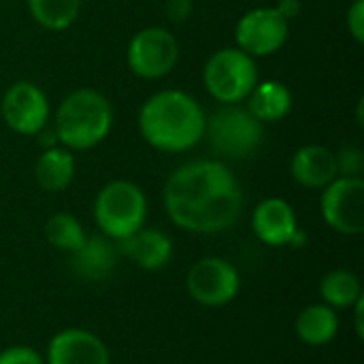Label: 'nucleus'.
Returning a JSON list of instances; mask_svg holds the SVG:
<instances>
[{
  "mask_svg": "<svg viewBox=\"0 0 364 364\" xmlns=\"http://www.w3.org/2000/svg\"><path fill=\"white\" fill-rule=\"evenodd\" d=\"M164 207L175 226L196 235H215L232 228L241 218L243 192L224 162L194 160L166 179Z\"/></svg>",
  "mask_w": 364,
  "mask_h": 364,
  "instance_id": "obj_1",
  "label": "nucleus"
},
{
  "mask_svg": "<svg viewBox=\"0 0 364 364\" xmlns=\"http://www.w3.org/2000/svg\"><path fill=\"white\" fill-rule=\"evenodd\" d=\"M207 128V115L196 98L181 90H162L147 98L139 111V130L143 139L166 154L188 151L200 143Z\"/></svg>",
  "mask_w": 364,
  "mask_h": 364,
  "instance_id": "obj_2",
  "label": "nucleus"
},
{
  "mask_svg": "<svg viewBox=\"0 0 364 364\" xmlns=\"http://www.w3.org/2000/svg\"><path fill=\"white\" fill-rule=\"evenodd\" d=\"M113 126V107L96 90H75L58 107L55 136L66 149H92Z\"/></svg>",
  "mask_w": 364,
  "mask_h": 364,
  "instance_id": "obj_3",
  "label": "nucleus"
},
{
  "mask_svg": "<svg viewBox=\"0 0 364 364\" xmlns=\"http://www.w3.org/2000/svg\"><path fill=\"white\" fill-rule=\"evenodd\" d=\"M145 218L147 198L143 190L132 181H109L94 200V220L100 232L115 243L143 228Z\"/></svg>",
  "mask_w": 364,
  "mask_h": 364,
  "instance_id": "obj_4",
  "label": "nucleus"
},
{
  "mask_svg": "<svg viewBox=\"0 0 364 364\" xmlns=\"http://www.w3.org/2000/svg\"><path fill=\"white\" fill-rule=\"evenodd\" d=\"M203 81L215 100L237 105L245 100L258 83V68L254 58L243 49L224 47L207 60Z\"/></svg>",
  "mask_w": 364,
  "mask_h": 364,
  "instance_id": "obj_5",
  "label": "nucleus"
},
{
  "mask_svg": "<svg viewBox=\"0 0 364 364\" xmlns=\"http://www.w3.org/2000/svg\"><path fill=\"white\" fill-rule=\"evenodd\" d=\"M205 134L211 147L224 158H247L264 141V126L247 109L228 105L207 119Z\"/></svg>",
  "mask_w": 364,
  "mask_h": 364,
  "instance_id": "obj_6",
  "label": "nucleus"
},
{
  "mask_svg": "<svg viewBox=\"0 0 364 364\" xmlns=\"http://www.w3.org/2000/svg\"><path fill=\"white\" fill-rule=\"evenodd\" d=\"M190 299L203 307H224L241 290V275L232 262L220 256H207L194 262L186 275Z\"/></svg>",
  "mask_w": 364,
  "mask_h": 364,
  "instance_id": "obj_7",
  "label": "nucleus"
},
{
  "mask_svg": "<svg viewBox=\"0 0 364 364\" xmlns=\"http://www.w3.org/2000/svg\"><path fill=\"white\" fill-rule=\"evenodd\" d=\"M128 66L141 79L166 77L179 60L177 38L158 26L143 28L130 38L128 45Z\"/></svg>",
  "mask_w": 364,
  "mask_h": 364,
  "instance_id": "obj_8",
  "label": "nucleus"
},
{
  "mask_svg": "<svg viewBox=\"0 0 364 364\" xmlns=\"http://www.w3.org/2000/svg\"><path fill=\"white\" fill-rule=\"evenodd\" d=\"M324 222L339 235H360L364 230L363 177H337L320 198Z\"/></svg>",
  "mask_w": 364,
  "mask_h": 364,
  "instance_id": "obj_9",
  "label": "nucleus"
},
{
  "mask_svg": "<svg viewBox=\"0 0 364 364\" xmlns=\"http://www.w3.org/2000/svg\"><path fill=\"white\" fill-rule=\"evenodd\" d=\"M290 21L275 6H260L245 13L235 30L237 45L252 58L271 55L288 41Z\"/></svg>",
  "mask_w": 364,
  "mask_h": 364,
  "instance_id": "obj_10",
  "label": "nucleus"
},
{
  "mask_svg": "<svg viewBox=\"0 0 364 364\" xmlns=\"http://www.w3.org/2000/svg\"><path fill=\"white\" fill-rule=\"evenodd\" d=\"M0 109L6 126L23 136L38 134L49 119V100L45 92L32 81L13 83L4 92Z\"/></svg>",
  "mask_w": 364,
  "mask_h": 364,
  "instance_id": "obj_11",
  "label": "nucleus"
},
{
  "mask_svg": "<svg viewBox=\"0 0 364 364\" xmlns=\"http://www.w3.org/2000/svg\"><path fill=\"white\" fill-rule=\"evenodd\" d=\"M254 235L269 247H303L307 237L299 228L292 205L284 198L271 196L258 203L252 213Z\"/></svg>",
  "mask_w": 364,
  "mask_h": 364,
  "instance_id": "obj_12",
  "label": "nucleus"
},
{
  "mask_svg": "<svg viewBox=\"0 0 364 364\" xmlns=\"http://www.w3.org/2000/svg\"><path fill=\"white\" fill-rule=\"evenodd\" d=\"M45 364H111L105 341L85 328H66L51 337Z\"/></svg>",
  "mask_w": 364,
  "mask_h": 364,
  "instance_id": "obj_13",
  "label": "nucleus"
},
{
  "mask_svg": "<svg viewBox=\"0 0 364 364\" xmlns=\"http://www.w3.org/2000/svg\"><path fill=\"white\" fill-rule=\"evenodd\" d=\"M117 254L143 271H160L173 258V241L158 228H139L130 237L117 241Z\"/></svg>",
  "mask_w": 364,
  "mask_h": 364,
  "instance_id": "obj_14",
  "label": "nucleus"
},
{
  "mask_svg": "<svg viewBox=\"0 0 364 364\" xmlns=\"http://www.w3.org/2000/svg\"><path fill=\"white\" fill-rule=\"evenodd\" d=\"M290 173L303 188L324 190L339 177L337 156L324 145H305L292 156Z\"/></svg>",
  "mask_w": 364,
  "mask_h": 364,
  "instance_id": "obj_15",
  "label": "nucleus"
},
{
  "mask_svg": "<svg viewBox=\"0 0 364 364\" xmlns=\"http://www.w3.org/2000/svg\"><path fill=\"white\" fill-rule=\"evenodd\" d=\"M117 245L105 235H92L70 254V269L85 282H105L117 267Z\"/></svg>",
  "mask_w": 364,
  "mask_h": 364,
  "instance_id": "obj_16",
  "label": "nucleus"
},
{
  "mask_svg": "<svg viewBox=\"0 0 364 364\" xmlns=\"http://www.w3.org/2000/svg\"><path fill=\"white\" fill-rule=\"evenodd\" d=\"M296 337L309 348H324L328 346L339 333V318L333 307L326 303L307 305L294 322Z\"/></svg>",
  "mask_w": 364,
  "mask_h": 364,
  "instance_id": "obj_17",
  "label": "nucleus"
},
{
  "mask_svg": "<svg viewBox=\"0 0 364 364\" xmlns=\"http://www.w3.org/2000/svg\"><path fill=\"white\" fill-rule=\"evenodd\" d=\"M247 98V111L262 124L279 122L292 109V92L282 81H258Z\"/></svg>",
  "mask_w": 364,
  "mask_h": 364,
  "instance_id": "obj_18",
  "label": "nucleus"
},
{
  "mask_svg": "<svg viewBox=\"0 0 364 364\" xmlns=\"http://www.w3.org/2000/svg\"><path fill=\"white\" fill-rule=\"evenodd\" d=\"M36 186L45 192H62L75 179V158L70 149L49 147L41 154L34 166Z\"/></svg>",
  "mask_w": 364,
  "mask_h": 364,
  "instance_id": "obj_19",
  "label": "nucleus"
},
{
  "mask_svg": "<svg viewBox=\"0 0 364 364\" xmlns=\"http://www.w3.org/2000/svg\"><path fill=\"white\" fill-rule=\"evenodd\" d=\"M320 296L333 309H352L363 299V284L356 273L335 269L320 282Z\"/></svg>",
  "mask_w": 364,
  "mask_h": 364,
  "instance_id": "obj_20",
  "label": "nucleus"
},
{
  "mask_svg": "<svg viewBox=\"0 0 364 364\" xmlns=\"http://www.w3.org/2000/svg\"><path fill=\"white\" fill-rule=\"evenodd\" d=\"M45 239L49 241V245L70 256L85 243L87 235L73 213L60 211L45 222Z\"/></svg>",
  "mask_w": 364,
  "mask_h": 364,
  "instance_id": "obj_21",
  "label": "nucleus"
},
{
  "mask_svg": "<svg viewBox=\"0 0 364 364\" xmlns=\"http://www.w3.org/2000/svg\"><path fill=\"white\" fill-rule=\"evenodd\" d=\"M30 15L47 30H66L79 17L81 0H28Z\"/></svg>",
  "mask_w": 364,
  "mask_h": 364,
  "instance_id": "obj_22",
  "label": "nucleus"
},
{
  "mask_svg": "<svg viewBox=\"0 0 364 364\" xmlns=\"http://www.w3.org/2000/svg\"><path fill=\"white\" fill-rule=\"evenodd\" d=\"M337 156V166H339V177H360L363 173V151L354 145L343 147Z\"/></svg>",
  "mask_w": 364,
  "mask_h": 364,
  "instance_id": "obj_23",
  "label": "nucleus"
},
{
  "mask_svg": "<svg viewBox=\"0 0 364 364\" xmlns=\"http://www.w3.org/2000/svg\"><path fill=\"white\" fill-rule=\"evenodd\" d=\"M0 364H45V358L30 346H11L0 352Z\"/></svg>",
  "mask_w": 364,
  "mask_h": 364,
  "instance_id": "obj_24",
  "label": "nucleus"
},
{
  "mask_svg": "<svg viewBox=\"0 0 364 364\" xmlns=\"http://www.w3.org/2000/svg\"><path fill=\"white\" fill-rule=\"evenodd\" d=\"M348 28L356 43H364V0H354L348 11Z\"/></svg>",
  "mask_w": 364,
  "mask_h": 364,
  "instance_id": "obj_25",
  "label": "nucleus"
},
{
  "mask_svg": "<svg viewBox=\"0 0 364 364\" xmlns=\"http://www.w3.org/2000/svg\"><path fill=\"white\" fill-rule=\"evenodd\" d=\"M194 4L192 0H168L166 4V13H168V19L175 21V23H181L190 17Z\"/></svg>",
  "mask_w": 364,
  "mask_h": 364,
  "instance_id": "obj_26",
  "label": "nucleus"
},
{
  "mask_svg": "<svg viewBox=\"0 0 364 364\" xmlns=\"http://www.w3.org/2000/svg\"><path fill=\"white\" fill-rule=\"evenodd\" d=\"M275 9L290 21L301 13V0H279Z\"/></svg>",
  "mask_w": 364,
  "mask_h": 364,
  "instance_id": "obj_27",
  "label": "nucleus"
},
{
  "mask_svg": "<svg viewBox=\"0 0 364 364\" xmlns=\"http://www.w3.org/2000/svg\"><path fill=\"white\" fill-rule=\"evenodd\" d=\"M354 309V322H356V335H358V339H363L364 337V326H363V309H364V296L352 307Z\"/></svg>",
  "mask_w": 364,
  "mask_h": 364,
  "instance_id": "obj_28",
  "label": "nucleus"
}]
</instances>
